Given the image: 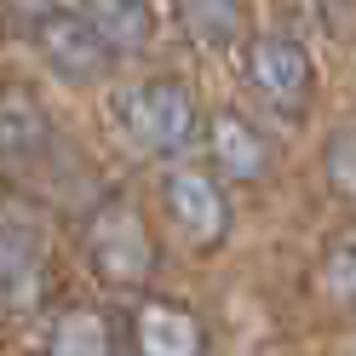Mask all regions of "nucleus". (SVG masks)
<instances>
[{
	"instance_id": "nucleus-1",
	"label": "nucleus",
	"mask_w": 356,
	"mask_h": 356,
	"mask_svg": "<svg viewBox=\"0 0 356 356\" xmlns=\"http://www.w3.org/2000/svg\"><path fill=\"white\" fill-rule=\"evenodd\" d=\"M86 264L109 282V287H138L149 282L155 270V241L144 230V218L132 202H104L92 213V225H86Z\"/></svg>"
},
{
	"instance_id": "nucleus-2",
	"label": "nucleus",
	"mask_w": 356,
	"mask_h": 356,
	"mask_svg": "<svg viewBox=\"0 0 356 356\" xmlns=\"http://www.w3.org/2000/svg\"><path fill=\"white\" fill-rule=\"evenodd\" d=\"M121 121L132 132V144L149 155H184L195 144V98L178 81H144L132 86L121 104Z\"/></svg>"
},
{
	"instance_id": "nucleus-3",
	"label": "nucleus",
	"mask_w": 356,
	"mask_h": 356,
	"mask_svg": "<svg viewBox=\"0 0 356 356\" xmlns=\"http://www.w3.org/2000/svg\"><path fill=\"white\" fill-rule=\"evenodd\" d=\"M47 293V230L29 207H0V310L24 316Z\"/></svg>"
},
{
	"instance_id": "nucleus-4",
	"label": "nucleus",
	"mask_w": 356,
	"mask_h": 356,
	"mask_svg": "<svg viewBox=\"0 0 356 356\" xmlns=\"http://www.w3.org/2000/svg\"><path fill=\"white\" fill-rule=\"evenodd\" d=\"M248 81L270 98L282 115H305L310 92H316V70H310V52L293 35H259L248 47Z\"/></svg>"
},
{
	"instance_id": "nucleus-5",
	"label": "nucleus",
	"mask_w": 356,
	"mask_h": 356,
	"mask_svg": "<svg viewBox=\"0 0 356 356\" xmlns=\"http://www.w3.org/2000/svg\"><path fill=\"white\" fill-rule=\"evenodd\" d=\"M161 202H167V213H172L178 236H184L195 253H207V248H218V241L230 236V207H225V190H218L213 172H195V167L167 172Z\"/></svg>"
},
{
	"instance_id": "nucleus-6",
	"label": "nucleus",
	"mask_w": 356,
	"mask_h": 356,
	"mask_svg": "<svg viewBox=\"0 0 356 356\" xmlns=\"http://www.w3.org/2000/svg\"><path fill=\"white\" fill-rule=\"evenodd\" d=\"M35 47H40V58H47L63 81H86V75H98L104 63H109L115 40L98 29V17H81V12H40V17H35Z\"/></svg>"
},
{
	"instance_id": "nucleus-7",
	"label": "nucleus",
	"mask_w": 356,
	"mask_h": 356,
	"mask_svg": "<svg viewBox=\"0 0 356 356\" xmlns=\"http://www.w3.org/2000/svg\"><path fill=\"white\" fill-rule=\"evenodd\" d=\"M132 350L138 356H202L207 333H202V322H195L184 305L144 299L138 310H132Z\"/></svg>"
},
{
	"instance_id": "nucleus-8",
	"label": "nucleus",
	"mask_w": 356,
	"mask_h": 356,
	"mask_svg": "<svg viewBox=\"0 0 356 356\" xmlns=\"http://www.w3.org/2000/svg\"><path fill=\"white\" fill-rule=\"evenodd\" d=\"M207 149L225 178H241V184H253V178L270 172V144H264V132L253 121H241L236 109H225V115H213L207 127Z\"/></svg>"
},
{
	"instance_id": "nucleus-9",
	"label": "nucleus",
	"mask_w": 356,
	"mask_h": 356,
	"mask_svg": "<svg viewBox=\"0 0 356 356\" xmlns=\"http://www.w3.org/2000/svg\"><path fill=\"white\" fill-rule=\"evenodd\" d=\"M47 115L29 92H0V161L17 167V161H35L47 149Z\"/></svg>"
},
{
	"instance_id": "nucleus-10",
	"label": "nucleus",
	"mask_w": 356,
	"mask_h": 356,
	"mask_svg": "<svg viewBox=\"0 0 356 356\" xmlns=\"http://www.w3.org/2000/svg\"><path fill=\"white\" fill-rule=\"evenodd\" d=\"M47 356H115V327H109L104 310H63L47 333Z\"/></svg>"
},
{
	"instance_id": "nucleus-11",
	"label": "nucleus",
	"mask_w": 356,
	"mask_h": 356,
	"mask_svg": "<svg viewBox=\"0 0 356 356\" xmlns=\"http://www.w3.org/2000/svg\"><path fill=\"white\" fill-rule=\"evenodd\" d=\"M98 17V29L115 40V47H138L155 29V0H86Z\"/></svg>"
},
{
	"instance_id": "nucleus-12",
	"label": "nucleus",
	"mask_w": 356,
	"mask_h": 356,
	"mask_svg": "<svg viewBox=\"0 0 356 356\" xmlns=\"http://www.w3.org/2000/svg\"><path fill=\"white\" fill-rule=\"evenodd\" d=\"M178 17H184L190 40H202V47H225V40H236V29H241V6L236 0H178Z\"/></svg>"
},
{
	"instance_id": "nucleus-13",
	"label": "nucleus",
	"mask_w": 356,
	"mask_h": 356,
	"mask_svg": "<svg viewBox=\"0 0 356 356\" xmlns=\"http://www.w3.org/2000/svg\"><path fill=\"white\" fill-rule=\"evenodd\" d=\"M322 287H327V299L356 305V230H345V236H333V241H327V259H322Z\"/></svg>"
},
{
	"instance_id": "nucleus-14",
	"label": "nucleus",
	"mask_w": 356,
	"mask_h": 356,
	"mask_svg": "<svg viewBox=\"0 0 356 356\" xmlns=\"http://www.w3.org/2000/svg\"><path fill=\"white\" fill-rule=\"evenodd\" d=\"M327 184L339 190L345 202H356V127L327 138Z\"/></svg>"
},
{
	"instance_id": "nucleus-15",
	"label": "nucleus",
	"mask_w": 356,
	"mask_h": 356,
	"mask_svg": "<svg viewBox=\"0 0 356 356\" xmlns=\"http://www.w3.org/2000/svg\"><path fill=\"white\" fill-rule=\"evenodd\" d=\"M12 6H17V12H35V17H40V0H12Z\"/></svg>"
},
{
	"instance_id": "nucleus-16",
	"label": "nucleus",
	"mask_w": 356,
	"mask_h": 356,
	"mask_svg": "<svg viewBox=\"0 0 356 356\" xmlns=\"http://www.w3.org/2000/svg\"><path fill=\"white\" fill-rule=\"evenodd\" d=\"M350 356H356V345H350Z\"/></svg>"
}]
</instances>
